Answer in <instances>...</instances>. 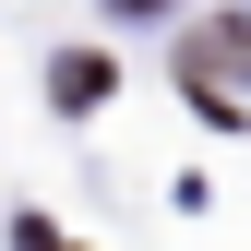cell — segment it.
<instances>
[{"mask_svg":"<svg viewBox=\"0 0 251 251\" xmlns=\"http://www.w3.org/2000/svg\"><path fill=\"white\" fill-rule=\"evenodd\" d=\"M48 84H60V108H96V96H108V60H96V48H72Z\"/></svg>","mask_w":251,"mask_h":251,"instance_id":"6da1fadb","label":"cell"},{"mask_svg":"<svg viewBox=\"0 0 251 251\" xmlns=\"http://www.w3.org/2000/svg\"><path fill=\"white\" fill-rule=\"evenodd\" d=\"M24 251H60V227H24Z\"/></svg>","mask_w":251,"mask_h":251,"instance_id":"7a4b0ae2","label":"cell"},{"mask_svg":"<svg viewBox=\"0 0 251 251\" xmlns=\"http://www.w3.org/2000/svg\"><path fill=\"white\" fill-rule=\"evenodd\" d=\"M108 12H168V0H108Z\"/></svg>","mask_w":251,"mask_h":251,"instance_id":"3957f363","label":"cell"}]
</instances>
